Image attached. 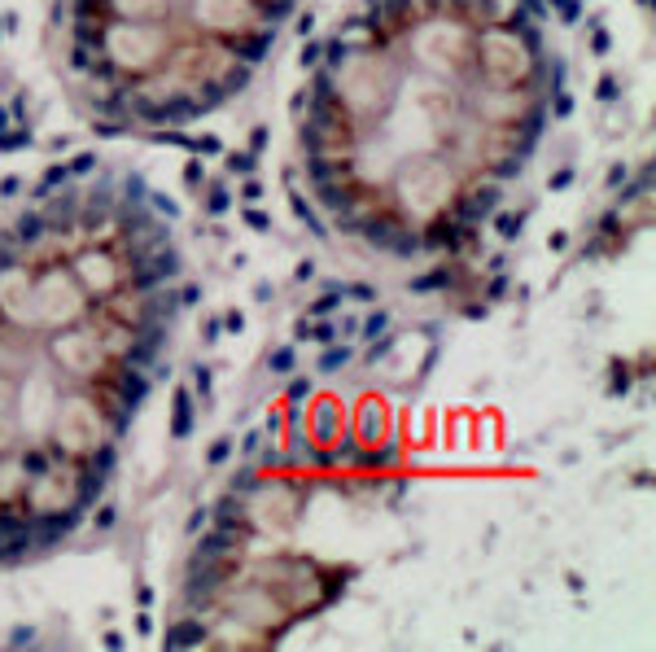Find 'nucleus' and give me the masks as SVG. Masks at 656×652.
Here are the masks:
<instances>
[{
    "instance_id": "2f4dec72",
    "label": "nucleus",
    "mask_w": 656,
    "mask_h": 652,
    "mask_svg": "<svg viewBox=\"0 0 656 652\" xmlns=\"http://www.w3.org/2000/svg\"><path fill=\"white\" fill-rule=\"evenodd\" d=\"M293 337H298V341H306V337H311V320H306V316H302L298 324H293Z\"/></svg>"
},
{
    "instance_id": "423d86ee",
    "label": "nucleus",
    "mask_w": 656,
    "mask_h": 652,
    "mask_svg": "<svg viewBox=\"0 0 656 652\" xmlns=\"http://www.w3.org/2000/svg\"><path fill=\"white\" fill-rule=\"evenodd\" d=\"M267 482H271L267 473H262L254 460H245V464L232 473V477H228V491H237V495H245V499H258L262 491H267Z\"/></svg>"
},
{
    "instance_id": "72a5a7b5",
    "label": "nucleus",
    "mask_w": 656,
    "mask_h": 652,
    "mask_svg": "<svg viewBox=\"0 0 656 652\" xmlns=\"http://www.w3.org/2000/svg\"><path fill=\"white\" fill-rule=\"evenodd\" d=\"M258 198H262V184L250 180V184H245V202H258Z\"/></svg>"
},
{
    "instance_id": "2eb2a0df",
    "label": "nucleus",
    "mask_w": 656,
    "mask_h": 652,
    "mask_svg": "<svg viewBox=\"0 0 656 652\" xmlns=\"http://www.w3.org/2000/svg\"><path fill=\"white\" fill-rule=\"evenodd\" d=\"M306 341H315V346H333V341H341L337 333V320L333 316H324V320H311V337Z\"/></svg>"
},
{
    "instance_id": "f257e3e1",
    "label": "nucleus",
    "mask_w": 656,
    "mask_h": 652,
    "mask_svg": "<svg viewBox=\"0 0 656 652\" xmlns=\"http://www.w3.org/2000/svg\"><path fill=\"white\" fill-rule=\"evenodd\" d=\"M302 0H57L61 75L96 136L202 123L250 88Z\"/></svg>"
},
{
    "instance_id": "f704fd0d",
    "label": "nucleus",
    "mask_w": 656,
    "mask_h": 652,
    "mask_svg": "<svg viewBox=\"0 0 656 652\" xmlns=\"http://www.w3.org/2000/svg\"><path fill=\"white\" fill-rule=\"evenodd\" d=\"M486 306H490V302H472V306H468V320H486Z\"/></svg>"
},
{
    "instance_id": "f8f14e48",
    "label": "nucleus",
    "mask_w": 656,
    "mask_h": 652,
    "mask_svg": "<svg viewBox=\"0 0 656 652\" xmlns=\"http://www.w3.org/2000/svg\"><path fill=\"white\" fill-rule=\"evenodd\" d=\"M385 329H389V311H385V306H372V311L359 320L355 333H359V341H372V337H381Z\"/></svg>"
},
{
    "instance_id": "e433bc0d",
    "label": "nucleus",
    "mask_w": 656,
    "mask_h": 652,
    "mask_svg": "<svg viewBox=\"0 0 656 652\" xmlns=\"http://www.w3.org/2000/svg\"><path fill=\"white\" fill-rule=\"evenodd\" d=\"M136 630H140V635H149V630H154V622H149V613H140V617H136Z\"/></svg>"
},
{
    "instance_id": "7c9ffc66",
    "label": "nucleus",
    "mask_w": 656,
    "mask_h": 652,
    "mask_svg": "<svg viewBox=\"0 0 656 652\" xmlns=\"http://www.w3.org/2000/svg\"><path fill=\"white\" fill-rule=\"evenodd\" d=\"M573 184V171H556L551 175V188H569Z\"/></svg>"
},
{
    "instance_id": "f03ea898",
    "label": "nucleus",
    "mask_w": 656,
    "mask_h": 652,
    "mask_svg": "<svg viewBox=\"0 0 656 652\" xmlns=\"http://www.w3.org/2000/svg\"><path fill=\"white\" fill-rule=\"evenodd\" d=\"M341 429H346V420H341V407H337V403H328V399H324V403L311 407L306 434H311V443H315V447H333Z\"/></svg>"
},
{
    "instance_id": "ddd939ff",
    "label": "nucleus",
    "mask_w": 656,
    "mask_h": 652,
    "mask_svg": "<svg viewBox=\"0 0 656 652\" xmlns=\"http://www.w3.org/2000/svg\"><path fill=\"white\" fill-rule=\"evenodd\" d=\"M293 368H298V350H293L289 341H285V346H276V350L267 355V372H276V377H289Z\"/></svg>"
},
{
    "instance_id": "393cba45",
    "label": "nucleus",
    "mask_w": 656,
    "mask_h": 652,
    "mask_svg": "<svg viewBox=\"0 0 656 652\" xmlns=\"http://www.w3.org/2000/svg\"><path fill=\"white\" fill-rule=\"evenodd\" d=\"M245 223H250V228H254V232H271V219H267V215H262V210H254V206H250V210H245Z\"/></svg>"
},
{
    "instance_id": "0eeeda50",
    "label": "nucleus",
    "mask_w": 656,
    "mask_h": 652,
    "mask_svg": "<svg viewBox=\"0 0 656 652\" xmlns=\"http://www.w3.org/2000/svg\"><path fill=\"white\" fill-rule=\"evenodd\" d=\"M350 429H355V438H359L364 447H368V443H381V438H385V407H381V403H368L364 412L355 416Z\"/></svg>"
},
{
    "instance_id": "dca6fc26",
    "label": "nucleus",
    "mask_w": 656,
    "mask_h": 652,
    "mask_svg": "<svg viewBox=\"0 0 656 652\" xmlns=\"http://www.w3.org/2000/svg\"><path fill=\"white\" fill-rule=\"evenodd\" d=\"M311 394H315V377H293V372H289V381H285V403H306Z\"/></svg>"
},
{
    "instance_id": "9b49d317",
    "label": "nucleus",
    "mask_w": 656,
    "mask_h": 652,
    "mask_svg": "<svg viewBox=\"0 0 656 652\" xmlns=\"http://www.w3.org/2000/svg\"><path fill=\"white\" fill-rule=\"evenodd\" d=\"M525 219H530V210H507V206H499L495 215H490V223H495V232H499L503 241H516Z\"/></svg>"
},
{
    "instance_id": "20e7f679",
    "label": "nucleus",
    "mask_w": 656,
    "mask_h": 652,
    "mask_svg": "<svg viewBox=\"0 0 656 652\" xmlns=\"http://www.w3.org/2000/svg\"><path fill=\"white\" fill-rule=\"evenodd\" d=\"M215 635L206 630V622L197 613H188V617H179V622H171V630L162 635V644L167 648H206Z\"/></svg>"
},
{
    "instance_id": "b1692460",
    "label": "nucleus",
    "mask_w": 656,
    "mask_h": 652,
    "mask_svg": "<svg viewBox=\"0 0 656 652\" xmlns=\"http://www.w3.org/2000/svg\"><path fill=\"white\" fill-rule=\"evenodd\" d=\"M219 333H223L219 316H206V324H202V337H206V346H219Z\"/></svg>"
},
{
    "instance_id": "39448f33",
    "label": "nucleus",
    "mask_w": 656,
    "mask_h": 652,
    "mask_svg": "<svg viewBox=\"0 0 656 652\" xmlns=\"http://www.w3.org/2000/svg\"><path fill=\"white\" fill-rule=\"evenodd\" d=\"M403 460V447H398V438H381V443H368L364 451L355 455V468H364V473H385Z\"/></svg>"
},
{
    "instance_id": "6ab92c4d",
    "label": "nucleus",
    "mask_w": 656,
    "mask_h": 652,
    "mask_svg": "<svg viewBox=\"0 0 656 652\" xmlns=\"http://www.w3.org/2000/svg\"><path fill=\"white\" fill-rule=\"evenodd\" d=\"M175 298H179V311H188V306H197V302H202V285H197V281L175 285Z\"/></svg>"
},
{
    "instance_id": "cd10ccee",
    "label": "nucleus",
    "mask_w": 656,
    "mask_h": 652,
    "mask_svg": "<svg viewBox=\"0 0 656 652\" xmlns=\"http://www.w3.org/2000/svg\"><path fill=\"white\" fill-rule=\"evenodd\" d=\"M223 329H228V333H241V329H245V316H241V311H228V316H223Z\"/></svg>"
},
{
    "instance_id": "4468645a",
    "label": "nucleus",
    "mask_w": 656,
    "mask_h": 652,
    "mask_svg": "<svg viewBox=\"0 0 656 652\" xmlns=\"http://www.w3.org/2000/svg\"><path fill=\"white\" fill-rule=\"evenodd\" d=\"M451 285H455V267H438V272L416 276V281H412L416 293H424V289H451Z\"/></svg>"
},
{
    "instance_id": "7ed1b4c3",
    "label": "nucleus",
    "mask_w": 656,
    "mask_h": 652,
    "mask_svg": "<svg viewBox=\"0 0 656 652\" xmlns=\"http://www.w3.org/2000/svg\"><path fill=\"white\" fill-rule=\"evenodd\" d=\"M193 425H197V403H193V390L179 381L171 390V443L193 438Z\"/></svg>"
},
{
    "instance_id": "f3484780",
    "label": "nucleus",
    "mask_w": 656,
    "mask_h": 652,
    "mask_svg": "<svg viewBox=\"0 0 656 652\" xmlns=\"http://www.w3.org/2000/svg\"><path fill=\"white\" fill-rule=\"evenodd\" d=\"M232 447H237L232 438H215V443H210V451H206V464H210V468L228 464V460H232Z\"/></svg>"
},
{
    "instance_id": "473e14b6",
    "label": "nucleus",
    "mask_w": 656,
    "mask_h": 652,
    "mask_svg": "<svg viewBox=\"0 0 656 652\" xmlns=\"http://www.w3.org/2000/svg\"><path fill=\"white\" fill-rule=\"evenodd\" d=\"M626 184V167H613V175H609V188H621Z\"/></svg>"
},
{
    "instance_id": "4c0bfd02",
    "label": "nucleus",
    "mask_w": 656,
    "mask_h": 652,
    "mask_svg": "<svg viewBox=\"0 0 656 652\" xmlns=\"http://www.w3.org/2000/svg\"><path fill=\"white\" fill-rule=\"evenodd\" d=\"M0 333H5V324H0Z\"/></svg>"
},
{
    "instance_id": "c85d7f7f",
    "label": "nucleus",
    "mask_w": 656,
    "mask_h": 652,
    "mask_svg": "<svg viewBox=\"0 0 656 652\" xmlns=\"http://www.w3.org/2000/svg\"><path fill=\"white\" fill-rule=\"evenodd\" d=\"M311 276H315V263H311V258H302L298 272H293V281H311Z\"/></svg>"
},
{
    "instance_id": "c9c22d12",
    "label": "nucleus",
    "mask_w": 656,
    "mask_h": 652,
    "mask_svg": "<svg viewBox=\"0 0 656 652\" xmlns=\"http://www.w3.org/2000/svg\"><path fill=\"white\" fill-rule=\"evenodd\" d=\"M184 180H188V184H202V171H197V162H188V171H184Z\"/></svg>"
},
{
    "instance_id": "412c9836",
    "label": "nucleus",
    "mask_w": 656,
    "mask_h": 652,
    "mask_svg": "<svg viewBox=\"0 0 656 652\" xmlns=\"http://www.w3.org/2000/svg\"><path fill=\"white\" fill-rule=\"evenodd\" d=\"M389 350H394V333H389V337H385V333H381V337H372V346H368V355H364V364H381Z\"/></svg>"
},
{
    "instance_id": "a211bd4d",
    "label": "nucleus",
    "mask_w": 656,
    "mask_h": 652,
    "mask_svg": "<svg viewBox=\"0 0 656 652\" xmlns=\"http://www.w3.org/2000/svg\"><path fill=\"white\" fill-rule=\"evenodd\" d=\"M507 285H512V281H507V272L495 267V276L486 281V302H503L507 298Z\"/></svg>"
},
{
    "instance_id": "c756f323",
    "label": "nucleus",
    "mask_w": 656,
    "mask_h": 652,
    "mask_svg": "<svg viewBox=\"0 0 656 652\" xmlns=\"http://www.w3.org/2000/svg\"><path fill=\"white\" fill-rule=\"evenodd\" d=\"M114 521H119V508H114V503H105L101 517H96V526H114Z\"/></svg>"
},
{
    "instance_id": "1a4fd4ad",
    "label": "nucleus",
    "mask_w": 656,
    "mask_h": 652,
    "mask_svg": "<svg viewBox=\"0 0 656 652\" xmlns=\"http://www.w3.org/2000/svg\"><path fill=\"white\" fill-rule=\"evenodd\" d=\"M359 355V346L355 341H333V346H320V364H315V372L320 377H333V372H341L350 360Z\"/></svg>"
},
{
    "instance_id": "6e6552de",
    "label": "nucleus",
    "mask_w": 656,
    "mask_h": 652,
    "mask_svg": "<svg viewBox=\"0 0 656 652\" xmlns=\"http://www.w3.org/2000/svg\"><path fill=\"white\" fill-rule=\"evenodd\" d=\"M341 306H346V285L341 281H328L315 298H311V306H306V320H324V316H337Z\"/></svg>"
},
{
    "instance_id": "4be33fe9",
    "label": "nucleus",
    "mask_w": 656,
    "mask_h": 652,
    "mask_svg": "<svg viewBox=\"0 0 656 652\" xmlns=\"http://www.w3.org/2000/svg\"><path fill=\"white\" fill-rule=\"evenodd\" d=\"M262 438H267V434H262V429H250V434H245V438H241V447H237V451L245 455V460H254V451L262 447Z\"/></svg>"
},
{
    "instance_id": "5701e85b",
    "label": "nucleus",
    "mask_w": 656,
    "mask_h": 652,
    "mask_svg": "<svg viewBox=\"0 0 656 652\" xmlns=\"http://www.w3.org/2000/svg\"><path fill=\"white\" fill-rule=\"evenodd\" d=\"M193 390H197L202 399H210V368H206V364L193 368Z\"/></svg>"
},
{
    "instance_id": "bb28decb",
    "label": "nucleus",
    "mask_w": 656,
    "mask_h": 652,
    "mask_svg": "<svg viewBox=\"0 0 656 652\" xmlns=\"http://www.w3.org/2000/svg\"><path fill=\"white\" fill-rule=\"evenodd\" d=\"M210 526V508H197L193 517H188V534H202Z\"/></svg>"
},
{
    "instance_id": "9d476101",
    "label": "nucleus",
    "mask_w": 656,
    "mask_h": 652,
    "mask_svg": "<svg viewBox=\"0 0 656 652\" xmlns=\"http://www.w3.org/2000/svg\"><path fill=\"white\" fill-rule=\"evenodd\" d=\"M285 188H289V184H285ZM289 202H293V215L302 219V228H306V232L324 241V237H328V228H324V223H320V215H315V202H311V198H302V193H293V188H289Z\"/></svg>"
},
{
    "instance_id": "a878e982",
    "label": "nucleus",
    "mask_w": 656,
    "mask_h": 652,
    "mask_svg": "<svg viewBox=\"0 0 656 652\" xmlns=\"http://www.w3.org/2000/svg\"><path fill=\"white\" fill-rule=\"evenodd\" d=\"M206 210H210V215H223V210H228V193H223V188H210Z\"/></svg>"
},
{
    "instance_id": "aec40b11",
    "label": "nucleus",
    "mask_w": 656,
    "mask_h": 652,
    "mask_svg": "<svg viewBox=\"0 0 656 652\" xmlns=\"http://www.w3.org/2000/svg\"><path fill=\"white\" fill-rule=\"evenodd\" d=\"M346 302H364V306H376V289L368 281H355L346 285Z\"/></svg>"
}]
</instances>
